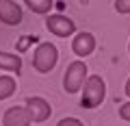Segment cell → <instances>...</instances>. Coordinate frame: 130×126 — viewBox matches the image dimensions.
Listing matches in <instances>:
<instances>
[{"label": "cell", "mask_w": 130, "mask_h": 126, "mask_svg": "<svg viewBox=\"0 0 130 126\" xmlns=\"http://www.w3.org/2000/svg\"><path fill=\"white\" fill-rule=\"evenodd\" d=\"M72 50L78 57H89L95 50V37L91 33H85V31L78 33V35H74V39H72Z\"/></svg>", "instance_id": "obj_8"}, {"label": "cell", "mask_w": 130, "mask_h": 126, "mask_svg": "<svg viewBox=\"0 0 130 126\" xmlns=\"http://www.w3.org/2000/svg\"><path fill=\"white\" fill-rule=\"evenodd\" d=\"M56 126H85V124L80 120H76V117H63Z\"/></svg>", "instance_id": "obj_13"}, {"label": "cell", "mask_w": 130, "mask_h": 126, "mask_svg": "<svg viewBox=\"0 0 130 126\" xmlns=\"http://www.w3.org/2000/svg\"><path fill=\"white\" fill-rule=\"evenodd\" d=\"M104 96H106V83H104L102 76H89L85 80V87H83V107L85 109H95L102 104Z\"/></svg>", "instance_id": "obj_1"}, {"label": "cell", "mask_w": 130, "mask_h": 126, "mask_svg": "<svg viewBox=\"0 0 130 126\" xmlns=\"http://www.w3.org/2000/svg\"><path fill=\"white\" fill-rule=\"evenodd\" d=\"M46 28L50 31L52 35H56V37H70V35L76 33V24H74V20L65 18V15H61V13L46 18Z\"/></svg>", "instance_id": "obj_4"}, {"label": "cell", "mask_w": 130, "mask_h": 126, "mask_svg": "<svg viewBox=\"0 0 130 126\" xmlns=\"http://www.w3.org/2000/svg\"><path fill=\"white\" fill-rule=\"evenodd\" d=\"M2 124L5 126H30L32 115L26 107H11L2 115Z\"/></svg>", "instance_id": "obj_6"}, {"label": "cell", "mask_w": 130, "mask_h": 126, "mask_svg": "<svg viewBox=\"0 0 130 126\" xmlns=\"http://www.w3.org/2000/svg\"><path fill=\"white\" fill-rule=\"evenodd\" d=\"M15 89H18V83H15L13 76H9V74L0 76V100L11 98V96L15 93Z\"/></svg>", "instance_id": "obj_10"}, {"label": "cell", "mask_w": 130, "mask_h": 126, "mask_svg": "<svg viewBox=\"0 0 130 126\" xmlns=\"http://www.w3.org/2000/svg\"><path fill=\"white\" fill-rule=\"evenodd\" d=\"M26 109L30 111L32 122H35V124H39V122H46L48 117H50V113H52L50 102H48L46 98H41V96H30V98L26 100Z\"/></svg>", "instance_id": "obj_5"}, {"label": "cell", "mask_w": 130, "mask_h": 126, "mask_svg": "<svg viewBox=\"0 0 130 126\" xmlns=\"http://www.w3.org/2000/svg\"><path fill=\"white\" fill-rule=\"evenodd\" d=\"M126 93L130 96V78H128V83H126Z\"/></svg>", "instance_id": "obj_15"}, {"label": "cell", "mask_w": 130, "mask_h": 126, "mask_svg": "<svg viewBox=\"0 0 130 126\" xmlns=\"http://www.w3.org/2000/svg\"><path fill=\"white\" fill-rule=\"evenodd\" d=\"M22 7L13 0H0V22L9 24V26H15V24L22 22Z\"/></svg>", "instance_id": "obj_7"}, {"label": "cell", "mask_w": 130, "mask_h": 126, "mask_svg": "<svg viewBox=\"0 0 130 126\" xmlns=\"http://www.w3.org/2000/svg\"><path fill=\"white\" fill-rule=\"evenodd\" d=\"M85 80H87V65L85 61H74L67 65L65 70V76H63V89L67 93H76L83 89Z\"/></svg>", "instance_id": "obj_3"}, {"label": "cell", "mask_w": 130, "mask_h": 126, "mask_svg": "<svg viewBox=\"0 0 130 126\" xmlns=\"http://www.w3.org/2000/svg\"><path fill=\"white\" fill-rule=\"evenodd\" d=\"M128 50H130V44H128Z\"/></svg>", "instance_id": "obj_16"}, {"label": "cell", "mask_w": 130, "mask_h": 126, "mask_svg": "<svg viewBox=\"0 0 130 126\" xmlns=\"http://www.w3.org/2000/svg\"><path fill=\"white\" fill-rule=\"evenodd\" d=\"M59 61V52H56V46L50 41H43L35 48V54H32V67L39 72V74H48L52 72V67L56 65Z\"/></svg>", "instance_id": "obj_2"}, {"label": "cell", "mask_w": 130, "mask_h": 126, "mask_svg": "<svg viewBox=\"0 0 130 126\" xmlns=\"http://www.w3.org/2000/svg\"><path fill=\"white\" fill-rule=\"evenodd\" d=\"M24 2H26V7L32 13L46 15V13H50V9H52V0H24Z\"/></svg>", "instance_id": "obj_11"}, {"label": "cell", "mask_w": 130, "mask_h": 126, "mask_svg": "<svg viewBox=\"0 0 130 126\" xmlns=\"http://www.w3.org/2000/svg\"><path fill=\"white\" fill-rule=\"evenodd\" d=\"M119 117H121V120H126V122H130V100L119 107Z\"/></svg>", "instance_id": "obj_14"}, {"label": "cell", "mask_w": 130, "mask_h": 126, "mask_svg": "<svg viewBox=\"0 0 130 126\" xmlns=\"http://www.w3.org/2000/svg\"><path fill=\"white\" fill-rule=\"evenodd\" d=\"M0 70L15 72V76H18L20 70H22V59H20V54H13V52H2V50H0Z\"/></svg>", "instance_id": "obj_9"}, {"label": "cell", "mask_w": 130, "mask_h": 126, "mask_svg": "<svg viewBox=\"0 0 130 126\" xmlns=\"http://www.w3.org/2000/svg\"><path fill=\"white\" fill-rule=\"evenodd\" d=\"M115 11L121 15L130 13V0H115Z\"/></svg>", "instance_id": "obj_12"}]
</instances>
